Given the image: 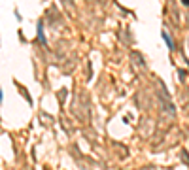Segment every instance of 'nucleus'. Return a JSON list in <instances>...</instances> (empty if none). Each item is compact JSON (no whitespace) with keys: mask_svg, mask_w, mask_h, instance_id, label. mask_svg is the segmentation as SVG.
I'll return each instance as SVG.
<instances>
[{"mask_svg":"<svg viewBox=\"0 0 189 170\" xmlns=\"http://www.w3.org/2000/svg\"><path fill=\"white\" fill-rule=\"evenodd\" d=\"M183 4H187V6H189V0H183Z\"/></svg>","mask_w":189,"mask_h":170,"instance_id":"nucleus-1","label":"nucleus"}]
</instances>
